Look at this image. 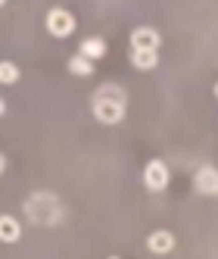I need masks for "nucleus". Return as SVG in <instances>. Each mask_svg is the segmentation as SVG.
Here are the masks:
<instances>
[{"instance_id":"obj_10","label":"nucleus","mask_w":218,"mask_h":259,"mask_svg":"<svg viewBox=\"0 0 218 259\" xmlns=\"http://www.w3.org/2000/svg\"><path fill=\"white\" fill-rule=\"evenodd\" d=\"M131 66L134 69H156L159 66V53L156 50H131Z\"/></svg>"},{"instance_id":"obj_2","label":"nucleus","mask_w":218,"mask_h":259,"mask_svg":"<svg viewBox=\"0 0 218 259\" xmlns=\"http://www.w3.org/2000/svg\"><path fill=\"white\" fill-rule=\"evenodd\" d=\"M25 212L31 222H38V225H57V222L63 219V203L57 194H47V191H38L31 194L28 203H25Z\"/></svg>"},{"instance_id":"obj_13","label":"nucleus","mask_w":218,"mask_h":259,"mask_svg":"<svg viewBox=\"0 0 218 259\" xmlns=\"http://www.w3.org/2000/svg\"><path fill=\"white\" fill-rule=\"evenodd\" d=\"M4 169H7V156H4V153H0V172H4Z\"/></svg>"},{"instance_id":"obj_16","label":"nucleus","mask_w":218,"mask_h":259,"mask_svg":"<svg viewBox=\"0 0 218 259\" xmlns=\"http://www.w3.org/2000/svg\"><path fill=\"white\" fill-rule=\"evenodd\" d=\"M215 97H218V84H215Z\"/></svg>"},{"instance_id":"obj_6","label":"nucleus","mask_w":218,"mask_h":259,"mask_svg":"<svg viewBox=\"0 0 218 259\" xmlns=\"http://www.w3.org/2000/svg\"><path fill=\"white\" fill-rule=\"evenodd\" d=\"M159 44H162L159 31L150 25H140L131 31V50H159Z\"/></svg>"},{"instance_id":"obj_7","label":"nucleus","mask_w":218,"mask_h":259,"mask_svg":"<svg viewBox=\"0 0 218 259\" xmlns=\"http://www.w3.org/2000/svg\"><path fill=\"white\" fill-rule=\"evenodd\" d=\"M147 250L153 253V256H166V253H172L175 250V234L172 231H153L150 237H147Z\"/></svg>"},{"instance_id":"obj_1","label":"nucleus","mask_w":218,"mask_h":259,"mask_svg":"<svg viewBox=\"0 0 218 259\" xmlns=\"http://www.w3.org/2000/svg\"><path fill=\"white\" fill-rule=\"evenodd\" d=\"M90 109H94V119L103 125H119L125 119V109H128V97L125 91L113 81H106L97 88V94L90 97Z\"/></svg>"},{"instance_id":"obj_15","label":"nucleus","mask_w":218,"mask_h":259,"mask_svg":"<svg viewBox=\"0 0 218 259\" xmlns=\"http://www.w3.org/2000/svg\"><path fill=\"white\" fill-rule=\"evenodd\" d=\"M4 4H7V0H0V10H4Z\"/></svg>"},{"instance_id":"obj_8","label":"nucleus","mask_w":218,"mask_h":259,"mask_svg":"<svg viewBox=\"0 0 218 259\" xmlns=\"http://www.w3.org/2000/svg\"><path fill=\"white\" fill-rule=\"evenodd\" d=\"M19 237H22L19 219H13V215H0V240H4V244H16Z\"/></svg>"},{"instance_id":"obj_5","label":"nucleus","mask_w":218,"mask_h":259,"mask_svg":"<svg viewBox=\"0 0 218 259\" xmlns=\"http://www.w3.org/2000/svg\"><path fill=\"white\" fill-rule=\"evenodd\" d=\"M193 188L203 197H218V169L215 165H199L193 175Z\"/></svg>"},{"instance_id":"obj_14","label":"nucleus","mask_w":218,"mask_h":259,"mask_svg":"<svg viewBox=\"0 0 218 259\" xmlns=\"http://www.w3.org/2000/svg\"><path fill=\"white\" fill-rule=\"evenodd\" d=\"M7 113V103H4V97H0V116H4Z\"/></svg>"},{"instance_id":"obj_12","label":"nucleus","mask_w":218,"mask_h":259,"mask_svg":"<svg viewBox=\"0 0 218 259\" xmlns=\"http://www.w3.org/2000/svg\"><path fill=\"white\" fill-rule=\"evenodd\" d=\"M16 81H19V66L4 60L0 63V84H16Z\"/></svg>"},{"instance_id":"obj_11","label":"nucleus","mask_w":218,"mask_h":259,"mask_svg":"<svg viewBox=\"0 0 218 259\" xmlns=\"http://www.w3.org/2000/svg\"><path fill=\"white\" fill-rule=\"evenodd\" d=\"M78 53H84V57H90V60H103L106 57V41L103 38H84L81 41V47H78Z\"/></svg>"},{"instance_id":"obj_4","label":"nucleus","mask_w":218,"mask_h":259,"mask_svg":"<svg viewBox=\"0 0 218 259\" xmlns=\"http://www.w3.org/2000/svg\"><path fill=\"white\" fill-rule=\"evenodd\" d=\"M143 184H147L150 191H166L169 188V165L162 162V159H150L147 162V169H143Z\"/></svg>"},{"instance_id":"obj_3","label":"nucleus","mask_w":218,"mask_h":259,"mask_svg":"<svg viewBox=\"0 0 218 259\" xmlns=\"http://www.w3.org/2000/svg\"><path fill=\"white\" fill-rule=\"evenodd\" d=\"M47 31L53 34V38H69L72 31H75V16H72L69 10L57 7L47 13Z\"/></svg>"},{"instance_id":"obj_9","label":"nucleus","mask_w":218,"mask_h":259,"mask_svg":"<svg viewBox=\"0 0 218 259\" xmlns=\"http://www.w3.org/2000/svg\"><path fill=\"white\" fill-rule=\"evenodd\" d=\"M69 72L75 78H90V75H94V60L84 57V53H75V57L69 60Z\"/></svg>"}]
</instances>
